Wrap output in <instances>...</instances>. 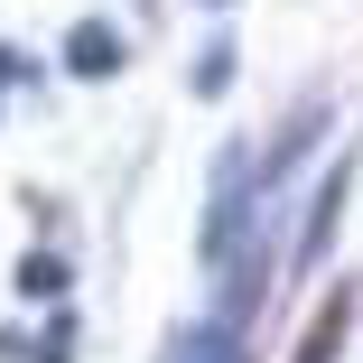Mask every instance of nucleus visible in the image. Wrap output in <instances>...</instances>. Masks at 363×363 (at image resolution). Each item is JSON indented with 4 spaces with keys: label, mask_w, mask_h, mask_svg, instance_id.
I'll list each match as a JSON object with an SVG mask.
<instances>
[{
    "label": "nucleus",
    "mask_w": 363,
    "mask_h": 363,
    "mask_svg": "<svg viewBox=\"0 0 363 363\" xmlns=\"http://www.w3.org/2000/svg\"><path fill=\"white\" fill-rule=\"evenodd\" d=\"M335 205H345V168H326V186H317V205H308V242H298V261H326V242H335Z\"/></svg>",
    "instance_id": "f03ea898"
},
{
    "label": "nucleus",
    "mask_w": 363,
    "mask_h": 363,
    "mask_svg": "<svg viewBox=\"0 0 363 363\" xmlns=\"http://www.w3.org/2000/svg\"><path fill=\"white\" fill-rule=\"evenodd\" d=\"M65 75H84V84H103V75H121V28H103V19H84L75 38H65Z\"/></svg>",
    "instance_id": "f257e3e1"
},
{
    "label": "nucleus",
    "mask_w": 363,
    "mask_h": 363,
    "mask_svg": "<svg viewBox=\"0 0 363 363\" xmlns=\"http://www.w3.org/2000/svg\"><path fill=\"white\" fill-rule=\"evenodd\" d=\"M168 363H252V354H242V335H233V326H205V335H177V345H168Z\"/></svg>",
    "instance_id": "20e7f679"
},
{
    "label": "nucleus",
    "mask_w": 363,
    "mask_h": 363,
    "mask_svg": "<svg viewBox=\"0 0 363 363\" xmlns=\"http://www.w3.org/2000/svg\"><path fill=\"white\" fill-rule=\"evenodd\" d=\"M19 289H28V298H65V252H28L19 261Z\"/></svg>",
    "instance_id": "39448f33"
},
{
    "label": "nucleus",
    "mask_w": 363,
    "mask_h": 363,
    "mask_svg": "<svg viewBox=\"0 0 363 363\" xmlns=\"http://www.w3.org/2000/svg\"><path fill=\"white\" fill-rule=\"evenodd\" d=\"M65 354H75V326H65V317H56V326L38 335V363H65Z\"/></svg>",
    "instance_id": "423d86ee"
},
{
    "label": "nucleus",
    "mask_w": 363,
    "mask_h": 363,
    "mask_svg": "<svg viewBox=\"0 0 363 363\" xmlns=\"http://www.w3.org/2000/svg\"><path fill=\"white\" fill-rule=\"evenodd\" d=\"M345 326H354V289H335V298H326V317L308 326V345H298V363H335V345H345Z\"/></svg>",
    "instance_id": "7ed1b4c3"
}]
</instances>
